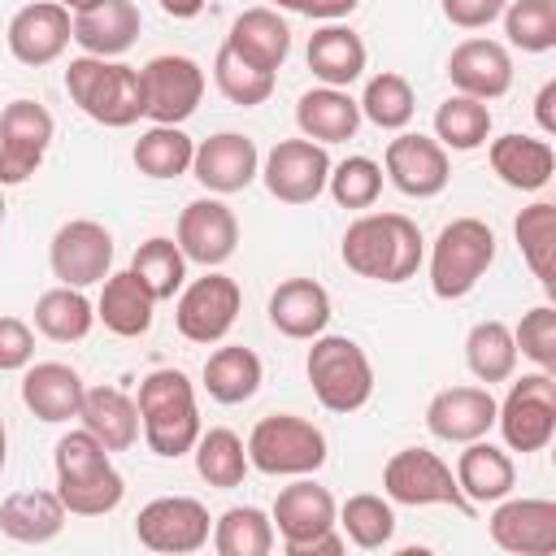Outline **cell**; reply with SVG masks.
I'll return each mask as SVG.
<instances>
[{"instance_id": "16", "label": "cell", "mask_w": 556, "mask_h": 556, "mask_svg": "<svg viewBox=\"0 0 556 556\" xmlns=\"http://www.w3.org/2000/svg\"><path fill=\"white\" fill-rule=\"evenodd\" d=\"M382 169H387L391 187L413 195V200H434L447 187V178H452L447 148L439 139H430V135H417V130H400L387 143Z\"/></svg>"}, {"instance_id": "13", "label": "cell", "mask_w": 556, "mask_h": 556, "mask_svg": "<svg viewBox=\"0 0 556 556\" xmlns=\"http://www.w3.org/2000/svg\"><path fill=\"white\" fill-rule=\"evenodd\" d=\"M330 152L326 143H313V139H278L265 161H261V178H265V191L282 204H313L321 191H326V178H330Z\"/></svg>"}, {"instance_id": "20", "label": "cell", "mask_w": 556, "mask_h": 556, "mask_svg": "<svg viewBox=\"0 0 556 556\" xmlns=\"http://www.w3.org/2000/svg\"><path fill=\"white\" fill-rule=\"evenodd\" d=\"M191 174L208 195H235V191L252 187V178L261 174V152H256V143L248 135L217 130V135L195 143Z\"/></svg>"}, {"instance_id": "24", "label": "cell", "mask_w": 556, "mask_h": 556, "mask_svg": "<svg viewBox=\"0 0 556 556\" xmlns=\"http://www.w3.org/2000/svg\"><path fill=\"white\" fill-rule=\"evenodd\" d=\"M304 61L313 70V78L321 87H352L361 74H365V61H369V48L365 39L343 26V22H321L313 35H308V48H304Z\"/></svg>"}, {"instance_id": "43", "label": "cell", "mask_w": 556, "mask_h": 556, "mask_svg": "<svg viewBox=\"0 0 556 556\" xmlns=\"http://www.w3.org/2000/svg\"><path fill=\"white\" fill-rule=\"evenodd\" d=\"M491 135V109L486 100H473V96H447L439 109H434V139L452 152H473L482 148Z\"/></svg>"}, {"instance_id": "25", "label": "cell", "mask_w": 556, "mask_h": 556, "mask_svg": "<svg viewBox=\"0 0 556 556\" xmlns=\"http://www.w3.org/2000/svg\"><path fill=\"white\" fill-rule=\"evenodd\" d=\"M465 452L456 456V486L469 504H495L504 495H513L517 486V465L508 456V447H495L486 439H473V443H460Z\"/></svg>"}, {"instance_id": "6", "label": "cell", "mask_w": 556, "mask_h": 556, "mask_svg": "<svg viewBox=\"0 0 556 556\" xmlns=\"http://www.w3.org/2000/svg\"><path fill=\"white\" fill-rule=\"evenodd\" d=\"M248 465L269 473V478H300V473H317L330 456L326 434L300 417V413H269L252 426L248 434Z\"/></svg>"}, {"instance_id": "23", "label": "cell", "mask_w": 556, "mask_h": 556, "mask_svg": "<svg viewBox=\"0 0 556 556\" xmlns=\"http://www.w3.org/2000/svg\"><path fill=\"white\" fill-rule=\"evenodd\" d=\"M83 391H87V382L65 361H39V365H26V374H22V404L48 426L78 417Z\"/></svg>"}, {"instance_id": "57", "label": "cell", "mask_w": 556, "mask_h": 556, "mask_svg": "<svg viewBox=\"0 0 556 556\" xmlns=\"http://www.w3.org/2000/svg\"><path fill=\"white\" fill-rule=\"evenodd\" d=\"M4 460H9V430H4V421H0V469H4Z\"/></svg>"}, {"instance_id": "36", "label": "cell", "mask_w": 556, "mask_h": 556, "mask_svg": "<svg viewBox=\"0 0 556 556\" xmlns=\"http://www.w3.org/2000/svg\"><path fill=\"white\" fill-rule=\"evenodd\" d=\"M274 521L256 504H235L213 521V552L217 556H269L274 552Z\"/></svg>"}, {"instance_id": "30", "label": "cell", "mask_w": 556, "mask_h": 556, "mask_svg": "<svg viewBox=\"0 0 556 556\" xmlns=\"http://www.w3.org/2000/svg\"><path fill=\"white\" fill-rule=\"evenodd\" d=\"M226 48L239 52L243 61H252V65L278 74V65H282L287 52H291V26H287V17H278V9H243V13L230 22Z\"/></svg>"}, {"instance_id": "2", "label": "cell", "mask_w": 556, "mask_h": 556, "mask_svg": "<svg viewBox=\"0 0 556 556\" xmlns=\"http://www.w3.org/2000/svg\"><path fill=\"white\" fill-rule=\"evenodd\" d=\"M135 408H139L143 439H148V447L156 456L178 460V456H187L195 447V439H200V408H195V387H191V378L182 369H152V374H143Z\"/></svg>"}, {"instance_id": "41", "label": "cell", "mask_w": 556, "mask_h": 556, "mask_svg": "<svg viewBox=\"0 0 556 556\" xmlns=\"http://www.w3.org/2000/svg\"><path fill=\"white\" fill-rule=\"evenodd\" d=\"M334 526L343 530V539L361 552H378L391 543L395 534V508L387 495H374V491H361V495H348Z\"/></svg>"}, {"instance_id": "49", "label": "cell", "mask_w": 556, "mask_h": 556, "mask_svg": "<svg viewBox=\"0 0 556 556\" xmlns=\"http://www.w3.org/2000/svg\"><path fill=\"white\" fill-rule=\"evenodd\" d=\"M513 343H517V356L556 374V308L534 304L530 313H521V321L513 326Z\"/></svg>"}, {"instance_id": "44", "label": "cell", "mask_w": 556, "mask_h": 556, "mask_svg": "<svg viewBox=\"0 0 556 556\" xmlns=\"http://www.w3.org/2000/svg\"><path fill=\"white\" fill-rule=\"evenodd\" d=\"M356 104H361V117L374 122L378 130H404L413 122V113H417V96H413L408 78L395 74V70L374 74Z\"/></svg>"}, {"instance_id": "42", "label": "cell", "mask_w": 556, "mask_h": 556, "mask_svg": "<svg viewBox=\"0 0 556 556\" xmlns=\"http://www.w3.org/2000/svg\"><path fill=\"white\" fill-rule=\"evenodd\" d=\"M130 274H135V278L152 291V300L161 304V300H174V295L182 291V282H187V256H182V248H178L174 239L152 235V239H143V243L135 248Z\"/></svg>"}, {"instance_id": "50", "label": "cell", "mask_w": 556, "mask_h": 556, "mask_svg": "<svg viewBox=\"0 0 556 556\" xmlns=\"http://www.w3.org/2000/svg\"><path fill=\"white\" fill-rule=\"evenodd\" d=\"M52 465H56V482H70V478L100 473V469H109L113 460H109V447H104L87 426H78V430H70V434L56 439Z\"/></svg>"}, {"instance_id": "29", "label": "cell", "mask_w": 556, "mask_h": 556, "mask_svg": "<svg viewBox=\"0 0 556 556\" xmlns=\"http://www.w3.org/2000/svg\"><path fill=\"white\" fill-rule=\"evenodd\" d=\"M295 126L313 143H348L361 126V104L348 87H313L295 100Z\"/></svg>"}, {"instance_id": "12", "label": "cell", "mask_w": 556, "mask_h": 556, "mask_svg": "<svg viewBox=\"0 0 556 556\" xmlns=\"http://www.w3.org/2000/svg\"><path fill=\"white\" fill-rule=\"evenodd\" d=\"M135 534L148 552H165V556H187L200 552L213 534V517L200 500L191 495H156L139 508L135 517Z\"/></svg>"}, {"instance_id": "3", "label": "cell", "mask_w": 556, "mask_h": 556, "mask_svg": "<svg viewBox=\"0 0 556 556\" xmlns=\"http://www.w3.org/2000/svg\"><path fill=\"white\" fill-rule=\"evenodd\" d=\"M65 91L100 126L126 130L143 117V78L117 56H74L65 65Z\"/></svg>"}, {"instance_id": "21", "label": "cell", "mask_w": 556, "mask_h": 556, "mask_svg": "<svg viewBox=\"0 0 556 556\" xmlns=\"http://www.w3.org/2000/svg\"><path fill=\"white\" fill-rule=\"evenodd\" d=\"M447 78L460 96H473V100H500L508 87H513V56L500 39H482V35H469L452 48L447 56Z\"/></svg>"}, {"instance_id": "40", "label": "cell", "mask_w": 556, "mask_h": 556, "mask_svg": "<svg viewBox=\"0 0 556 556\" xmlns=\"http://www.w3.org/2000/svg\"><path fill=\"white\" fill-rule=\"evenodd\" d=\"M195 473L208 482V486H217V491H230V486H239L243 478H248V447H243V439L235 434V430H226V426H213V430H200V439H195Z\"/></svg>"}, {"instance_id": "55", "label": "cell", "mask_w": 556, "mask_h": 556, "mask_svg": "<svg viewBox=\"0 0 556 556\" xmlns=\"http://www.w3.org/2000/svg\"><path fill=\"white\" fill-rule=\"evenodd\" d=\"M156 4H161V13L174 17V22H191V17L204 13V0H156Z\"/></svg>"}, {"instance_id": "15", "label": "cell", "mask_w": 556, "mask_h": 556, "mask_svg": "<svg viewBox=\"0 0 556 556\" xmlns=\"http://www.w3.org/2000/svg\"><path fill=\"white\" fill-rule=\"evenodd\" d=\"M334 517H339V504L334 495L313 482V473H300L291 478L278 495H274V508H269V521H274V534L282 539V552L295 556L308 539L334 530Z\"/></svg>"}, {"instance_id": "34", "label": "cell", "mask_w": 556, "mask_h": 556, "mask_svg": "<svg viewBox=\"0 0 556 556\" xmlns=\"http://www.w3.org/2000/svg\"><path fill=\"white\" fill-rule=\"evenodd\" d=\"M204 391L217 400V404H243L261 391V378H265V365L252 348L243 343H226L217 352H208L204 361Z\"/></svg>"}, {"instance_id": "11", "label": "cell", "mask_w": 556, "mask_h": 556, "mask_svg": "<svg viewBox=\"0 0 556 556\" xmlns=\"http://www.w3.org/2000/svg\"><path fill=\"white\" fill-rule=\"evenodd\" d=\"M143 117L152 126H182L204 100V70L182 52H161L143 70Z\"/></svg>"}, {"instance_id": "45", "label": "cell", "mask_w": 556, "mask_h": 556, "mask_svg": "<svg viewBox=\"0 0 556 556\" xmlns=\"http://www.w3.org/2000/svg\"><path fill=\"white\" fill-rule=\"evenodd\" d=\"M213 83H217V91H222L230 104H239V109H256V104H265V100L274 96V74L261 70V65H252V61H243V56L230 52L226 43H222L217 56H213Z\"/></svg>"}, {"instance_id": "53", "label": "cell", "mask_w": 556, "mask_h": 556, "mask_svg": "<svg viewBox=\"0 0 556 556\" xmlns=\"http://www.w3.org/2000/svg\"><path fill=\"white\" fill-rule=\"evenodd\" d=\"M361 0H304V17H313V22H339V17H348L352 9H356Z\"/></svg>"}, {"instance_id": "9", "label": "cell", "mask_w": 556, "mask_h": 556, "mask_svg": "<svg viewBox=\"0 0 556 556\" xmlns=\"http://www.w3.org/2000/svg\"><path fill=\"white\" fill-rule=\"evenodd\" d=\"M243 308V291L230 274L208 269L204 278L187 282L174 304V326L187 343H222Z\"/></svg>"}, {"instance_id": "1", "label": "cell", "mask_w": 556, "mask_h": 556, "mask_svg": "<svg viewBox=\"0 0 556 556\" xmlns=\"http://www.w3.org/2000/svg\"><path fill=\"white\" fill-rule=\"evenodd\" d=\"M339 256L352 274L369 282H408L426 261V239L404 213H361L339 243Z\"/></svg>"}, {"instance_id": "54", "label": "cell", "mask_w": 556, "mask_h": 556, "mask_svg": "<svg viewBox=\"0 0 556 556\" xmlns=\"http://www.w3.org/2000/svg\"><path fill=\"white\" fill-rule=\"evenodd\" d=\"M534 117L543 135H556V83H543L534 96Z\"/></svg>"}, {"instance_id": "14", "label": "cell", "mask_w": 556, "mask_h": 556, "mask_svg": "<svg viewBox=\"0 0 556 556\" xmlns=\"http://www.w3.org/2000/svg\"><path fill=\"white\" fill-rule=\"evenodd\" d=\"M48 265L52 278L65 287H96L113 274V235L109 226L91 222V217H74L65 226H56L52 243H48Z\"/></svg>"}, {"instance_id": "38", "label": "cell", "mask_w": 556, "mask_h": 556, "mask_svg": "<svg viewBox=\"0 0 556 556\" xmlns=\"http://www.w3.org/2000/svg\"><path fill=\"white\" fill-rule=\"evenodd\" d=\"M513 235H517V248H521L530 274L552 291V282H556V204L534 200L530 208H521L513 222Z\"/></svg>"}, {"instance_id": "17", "label": "cell", "mask_w": 556, "mask_h": 556, "mask_svg": "<svg viewBox=\"0 0 556 556\" xmlns=\"http://www.w3.org/2000/svg\"><path fill=\"white\" fill-rule=\"evenodd\" d=\"M174 243L182 248L187 261L204 265V269H217L235 256L239 248V222H235V208L222 200V195H200L191 200L182 213H178V235Z\"/></svg>"}, {"instance_id": "33", "label": "cell", "mask_w": 556, "mask_h": 556, "mask_svg": "<svg viewBox=\"0 0 556 556\" xmlns=\"http://www.w3.org/2000/svg\"><path fill=\"white\" fill-rule=\"evenodd\" d=\"M78 421L109 447V452H126L139 439V408L126 391L117 387H87L83 391V408Z\"/></svg>"}, {"instance_id": "31", "label": "cell", "mask_w": 556, "mask_h": 556, "mask_svg": "<svg viewBox=\"0 0 556 556\" xmlns=\"http://www.w3.org/2000/svg\"><path fill=\"white\" fill-rule=\"evenodd\" d=\"M152 308H156L152 291L130 269H122L104 278L100 300H96V321H104V330H113L117 339H139L152 330V317H156Z\"/></svg>"}, {"instance_id": "51", "label": "cell", "mask_w": 556, "mask_h": 556, "mask_svg": "<svg viewBox=\"0 0 556 556\" xmlns=\"http://www.w3.org/2000/svg\"><path fill=\"white\" fill-rule=\"evenodd\" d=\"M35 361V330L22 317H0V374L26 369Z\"/></svg>"}, {"instance_id": "59", "label": "cell", "mask_w": 556, "mask_h": 556, "mask_svg": "<svg viewBox=\"0 0 556 556\" xmlns=\"http://www.w3.org/2000/svg\"><path fill=\"white\" fill-rule=\"evenodd\" d=\"M0 222H4V195H0Z\"/></svg>"}, {"instance_id": "32", "label": "cell", "mask_w": 556, "mask_h": 556, "mask_svg": "<svg viewBox=\"0 0 556 556\" xmlns=\"http://www.w3.org/2000/svg\"><path fill=\"white\" fill-rule=\"evenodd\" d=\"M65 504L56 491H13L0 504V530L13 543H52L65 530Z\"/></svg>"}, {"instance_id": "8", "label": "cell", "mask_w": 556, "mask_h": 556, "mask_svg": "<svg viewBox=\"0 0 556 556\" xmlns=\"http://www.w3.org/2000/svg\"><path fill=\"white\" fill-rule=\"evenodd\" d=\"M382 491L391 504H408V508H426V504H447L456 513H473V504L460 495L452 465L430 452V447H400L391 452V460L382 465Z\"/></svg>"}, {"instance_id": "26", "label": "cell", "mask_w": 556, "mask_h": 556, "mask_svg": "<svg viewBox=\"0 0 556 556\" xmlns=\"http://www.w3.org/2000/svg\"><path fill=\"white\" fill-rule=\"evenodd\" d=\"M486 161L495 169V178L513 191H543L556 174V152L547 139H530V135H500L486 148Z\"/></svg>"}, {"instance_id": "48", "label": "cell", "mask_w": 556, "mask_h": 556, "mask_svg": "<svg viewBox=\"0 0 556 556\" xmlns=\"http://www.w3.org/2000/svg\"><path fill=\"white\" fill-rule=\"evenodd\" d=\"M326 191L334 195L339 208H369L382 195V165L369 156H348V161L330 165Z\"/></svg>"}, {"instance_id": "10", "label": "cell", "mask_w": 556, "mask_h": 556, "mask_svg": "<svg viewBox=\"0 0 556 556\" xmlns=\"http://www.w3.org/2000/svg\"><path fill=\"white\" fill-rule=\"evenodd\" d=\"M52 135L56 122L39 100H9L0 109V187H22L43 165Z\"/></svg>"}, {"instance_id": "39", "label": "cell", "mask_w": 556, "mask_h": 556, "mask_svg": "<svg viewBox=\"0 0 556 556\" xmlns=\"http://www.w3.org/2000/svg\"><path fill=\"white\" fill-rule=\"evenodd\" d=\"M465 365L478 382H508L517 369V343H513V326L486 317L465 334Z\"/></svg>"}, {"instance_id": "35", "label": "cell", "mask_w": 556, "mask_h": 556, "mask_svg": "<svg viewBox=\"0 0 556 556\" xmlns=\"http://www.w3.org/2000/svg\"><path fill=\"white\" fill-rule=\"evenodd\" d=\"M96 326V304L83 295V287H52L35 300V330L52 343H78Z\"/></svg>"}, {"instance_id": "52", "label": "cell", "mask_w": 556, "mask_h": 556, "mask_svg": "<svg viewBox=\"0 0 556 556\" xmlns=\"http://www.w3.org/2000/svg\"><path fill=\"white\" fill-rule=\"evenodd\" d=\"M504 4H508V0H439L443 17H447L452 26H460V30H482V26H491V22L504 13Z\"/></svg>"}, {"instance_id": "56", "label": "cell", "mask_w": 556, "mask_h": 556, "mask_svg": "<svg viewBox=\"0 0 556 556\" xmlns=\"http://www.w3.org/2000/svg\"><path fill=\"white\" fill-rule=\"evenodd\" d=\"M61 4H65V9H70V13H83V9H96V4H100V0H61Z\"/></svg>"}, {"instance_id": "37", "label": "cell", "mask_w": 556, "mask_h": 556, "mask_svg": "<svg viewBox=\"0 0 556 556\" xmlns=\"http://www.w3.org/2000/svg\"><path fill=\"white\" fill-rule=\"evenodd\" d=\"M191 156H195V139L182 126H148L130 148L135 169L148 178H182L191 169Z\"/></svg>"}, {"instance_id": "28", "label": "cell", "mask_w": 556, "mask_h": 556, "mask_svg": "<svg viewBox=\"0 0 556 556\" xmlns=\"http://www.w3.org/2000/svg\"><path fill=\"white\" fill-rule=\"evenodd\" d=\"M139 9L135 0H100L96 9L74 13V43L87 56H122L139 39Z\"/></svg>"}, {"instance_id": "58", "label": "cell", "mask_w": 556, "mask_h": 556, "mask_svg": "<svg viewBox=\"0 0 556 556\" xmlns=\"http://www.w3.org/2000/svg\"><path fill=\"white\" fill-rule=\"evenodd\" d=\"M274 4L287 9V13H300V9H304V0H274Z\"/></svg>"}, {"instance_id": "4", "label": "cell", "mask_w": 556, "mask_h": 556, "mask_svg": "<svg viewBox=\"0 0 556 556\" xmlns=\"http://www.w3.org/2000/svg\"><path fill=\"white\" fill-rule=\"evenodd\" d=\"M308 356H304V374H308V387L317 395V404L326 413H356L369 404L374 395V365L365 356V348L348 334H317L308 339Z\"/></svg>"}, {"instance_id": "22", "label": "cell", "mask_w": 556, "mask_h": 556, "mask_svg": "<svg viewBox=\"0 0 556 556\" xmlns=\"http://www.w3.org/2000/svg\"><path fill=\"white\" fill-rule=\"evenodd\" d=\"M495 426V395L486 387H443L426 404V430L443 443L486 439Z\"/></svg>"}, {"instance_id": "18", "label": "cell", "mask_w": 556, "mask_h": 556, "mask_svg": "<svg viewBox=\"0 0 556 556\" xmlns=\"http://www.w3.org/2000/svg\"><path fill=\"white\" fill-rule=\"evenodd\" d=\"M491 543L513 556H552L556 552V504L534 495H504L486 521Z\"/></svg>"}, {"instance_id": "47", "label": "cell", "mask_w": 556, "mask_h": 556, "mask_svg": "<svg viewBox=\"0 0 556 556\" xmlns=\"http://www.w3.org/2000/svg\"><path fill=\"white\" fill-rule=\"evenodd\" d=\"M56 495L65 504V513L74 517H104L122 504L126 495V478L109 465L100 473H87V478H70V482H56Z\"/></svg>"}, {"instance_id": "5", "label": "cell", "mask_w": 556, "mask_h": 556, "mask_svg": "<svg viewBox=\"0 0 556 556\" xmlns=\"http://www.w3.org/2000/svg\"><path fill=\"white\" fill-rule=\"evenodd\" d=\"M495 261V230L482 217H452L430 243V291L439 300H465Z\"/></svg>"}, {"instance_id": "46", "label": "cell", "mask_w": 556, "mask_h": 556, "mask_svg": "<svg viewBox=\"0 0 556 556\" xmlns=\"http://www.w3.org/2000/svg\"><path fill=\"white\" fill-rule=\"evenodd\" d=\"M500 17L513 48L534 56L556 48V0H508Z\"/></svg>"}, {"instance_id": "7", "label": "cell", "mask_w": 556, "mask_h": 556, "mask_svg": "<svg viewBox=\"0 0 556 556\" xmlns=\"http://www.w3.org/2000/svg\"><path fill=\"white\" fill-rule=\"evenodd\" d=\"M495 426L508 452H543L556 439V374H521L495 404Z\"/></svg>"}, {"instance_id": "19", "label": "cell", "mask_w": 556, "mask_h": 556, "mask_svg": "<svg viewBox=\"0 0 556 556\" xmlns=\"http://www.w3.org/2000/svg\"><path fill=\"white\" fill-rule=\"evenodd\" d=\"M9 52L13 61L22 65H52L70 39H74V17L61 0H35V4H22L13 17H9Z\"/></svg>"}, {"instance_id": "27", "label": "cell", "mask_w": 556, "mask_h": 556, "mask_svg": "<svg viewBox=\"0 0 556 556\" xmlns=\"http://www.w3.org/2000/svg\"><path fill=\"white\" fill-rule=\"evenodd\" d=\"M269 321L287 339H317L330 326V291L313 278H287L269 295Z\"/></svg>"}]
</instances>
